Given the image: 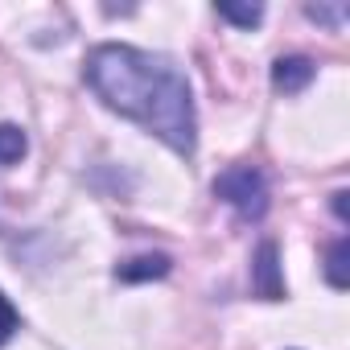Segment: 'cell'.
<instances>
[{
    "mask_svg": "<svg viewBox=\"0 0 350 350\" xmlns=\"http://www.w3.org/2000/svg\"><path fill=\"white\" fill-rule=\"evenodd\" d=\"M17 329H21V313H17V305L5 293H0V346H5Z\"/></svg>",
    "mask_w": 350,
    "mask_h": 350,
    "instance_id": "9c48e42d",
    "label": "cell"
},
{
    "mask_svg": "<svg viewBox=\"0 0 350 350\" xmlns=\"http://www.w3.org/2000/svg\"><path fill=\"white\" fill-rule=\"evenodd\" d=\"M83 79L103 99V107L140 124L178 157H194L198 148L194 91L173 58L136 46H95L87 54Z\"/></svg>",
    "mask_w": 350,
    "mask_h": 350,
    "instance_id": "6da1fadb",
    "label": "cell"
},
{
    "mask_svg": "<svg viewBox=\"0 0 350 350\" xmlns=\"http://www.w3.org/2000/svg\"><path fill=\"white\" fill-rule=\"evenodd\" d=\"M346 256H350V239L342 235V239L329 247V256H325V280H329L334 288H346V284H350V276H346Z\"/></svg>",
    "mask_w": 350,
    "mask_h": 350,
    "instance_id": "52a82bcc",
    "label": "cell"
},
{
    "mask_svg": "<svg viewBox=\"0 0 350 350\" xmlns=\"http://www.w3.org/2000/svg\"><path fill=\"white\" fill-rule=\"evenodd\" d=\"M305 13H309L313 21H321V25H342V17H346V9H342V5H338V9H325V5H309Z\"/></svg>",
    "mask_w": 350,
    "mask_h": 350,
    "instance_id": "30bf717a",
    "label": "cell"
},
{
    "mask_svg": "<svg viewBox=\"0 0 350 350\" xmlns=\"http://www.w3.org/2000/svg\"><path fill=\"white\" fill-rule=\"evenodd\" d=\"M334 215L346 223V190H338V194H334Z\"/></svg>",
    "mask_w": 350,
    "mask_h": 350,
    "instance_id": "8fae6325",
    "label": "cell"
},
{
    "mask_svg": "<svg viewBox=\"0 0 350 350\" xmlns=\"http://www.w3.org/2000/svg\"><path fill=\"white\" fill-rule=\"evenodd\" d=\"M252 284L264 301H280L284 297V280H280V264H276V243H260L256 264H252Z\"/></svg>",
    "mask_w": 350,
    "mask_h": 350,
    "instance_id": "3957f363",
    "label": "cell"
},
{
    "mask_svg": "<svg viewBox=\"0 0 350 350\" xmlns=\"http://www.w3.org/2000/svg\"><path fill=\"white\" fill-rule=\"evenodd\" d=\"M215 13L223 17V21H231V25H239V29H252V25H260V17H264V9L260 5H215Z\"/></svg>",
    "mask_w": 350,
    "mask_h": 350,
    "instance_id": "ba28073f",
    "label": "cell"
},
{
    "mask_svg": "<svg viewBox=\"0 0 350 350\" xmlns=\"http://www.w3.org/2000/svg\"><path fill=\"white\" fill-rule=\"evenodd\" d=\"M313 75H317V66H313L309 58H301V54L276 58V66H272V87L284 91V95H301V91L313 83Z\"/></svg>",
    "mask_w": 350,
    "mask_h": 350,
    "instance_id": "277c9868",
    "label": "cell"
},
{
    "mask_svg": "<svg viewBox=\"0 0 350 350\" xmlns=\"http://www.w3.org/2000/svg\"><path fill=\"white\" fill-rule=\"evenodd\" d=\"M215 198H223L243 223H260L268 215V178L256 165H231L215 178Z\"/></svg>",
    "mask_w": 350,
    "mask_h": 350,
    "instance_id": "7a4b0ae2",
    "label": "cell"
},
{
    "mask_svg": "<svg viewBox=\"0 0 350 350\" xmlns=\"http://www.w3.org/2000/svg\"><path fill=\"white\" fill-rule=\"evenodd\" d=\"M169 268H173V260L165 252H144V256H132V260L116 264V280H124V284L161 280V276H169Z\"/></svg>",
    "mask_w": 350,
    "mask_h": 350,
    "instance_id": "5b68a950",
    "label": "cell"
},
{
    "mask_svg": "<svg viewBox=\"0 0 350 350\" xmlns=\"http://www.w3.org/2000/svg\"><path fill=\"white\" fill-rule=\"evenodd\" d=\"M25 152H29V136H25V128H17V124H0V169L17 165Z\"/></svg>",
    "mask_w": 350,
    "mask_h": 350,
    "instance_id": "8992f818",
    "label": "cell"
}]
</instances>
